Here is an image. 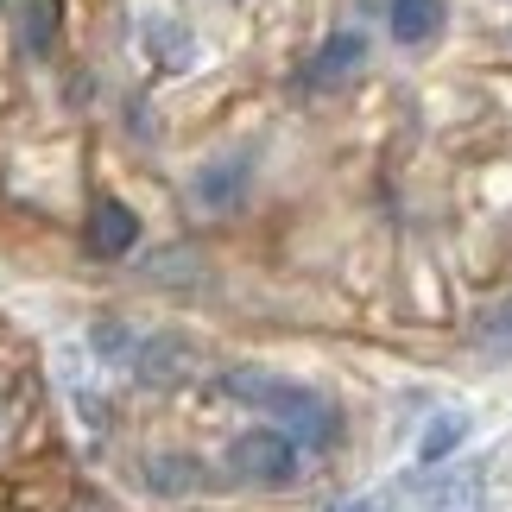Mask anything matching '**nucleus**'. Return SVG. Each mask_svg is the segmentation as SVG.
<instances>
[{
	"label": "nucleus",
	"mask_w": 512,
	"mask_h": 512,
	"mask_svg": "<svg viewBox=\"0 0 512 512\" xmlns=\"http://www.w3.org/2000/svg\"><path fill=\"white\" fill-rule=\"evenodd\" d=\"M222 392L228 399H241L253 411H266L272 430H285L298 449H329L342 437V411L323 399V392H310L298 380H279V373H266V367H234L222 373Z\"/></svg>",
	"instance_id": "nucleus-1"
},
{
	"label": "nucleus",
	"mask_w": 512,
	"mask_h": 512,
	"mask_svg": "<svg viewBox=\"0 0 512 512\" xmlns=\"http://www.w3.org/2000/svg\"><path fill=\"white\" fill-rule=\"evenodd\" d=\"M228 468H234V481H247V487H291L298 481V468H304V449L285 437V430H247V437H234L228 443Z\"/></svg>",
	"instance_id": "nucleus-2"
},
{
	"label": "nucleus",
	"mask_w": 512,
	"mask_h": 512,
	"mask_svg": "<svg viewBox=\"0 0 512 512\" xmlns=\"http://www.w3.org/2000/svg\"><path fill=\"white\" fill-rule=\"evenodd\" d=\"M121 367H127L140 386L171 392V386H190V380H196V348H190L184 336H140Z\"/></svg>",
	"instance_id": "nucleus-3"
},
{
	"label": "nucleus",
	"mask_w": 512,
	"mask_h": 512,
	"mask_svg": "<svg viewBox=\"0 0 512 512\" xmlns=\"http://www.w3.org/2000/svg\"><path fill=\"white\" fill-rule=\"evenodd\" d=\"M475 500H481V475L475 468H456V475L411 481L392 512H475Z\"/></svg>",
	"instance_id": "nucleus-4"
},
{
	"label": "nucleus",
	"mask_w": 512,
	"mask_h": 512,
	"mask_svg": "<svg viewBox=\"0 0 512 512\" xmlns=\"http://www.w3.org/2000/svg\"><path fill=\"white\" fill-rule=\"evenodd\" d=\"M89 253L95 260H121V253H133V241H140V215H133L127 203H114V196H102V203L89 209Z\"/></svg>",
	"instance_id": "nucleus-5"
},
{
	"label": "nucleus",
	"mask_w": 512,
	"mask_h": 512,
	"mask_svg": "<svg viewBox=\"0 0 512 512\" xmlns=\"http://www.w3.org/2000/svg\"><path fill=\"white\" fill-rule=\"evenodd\" d=\"M146 487L152 494H196L203 487V462L196 456H146Z\"/></svg>",
	"instance_id": "nucleus-6"
},
{
	"label": "nucleus",
	"mask_w": 512,
	"mask_h": 512,
	"mask_svg": "<svg viewBox=\"0 0 512 512\" xmlns=\"http://www.w3.org/2000/svg\"><path fill=\"white\" fill-rule=\"evenodd\" d=\"M361 32H342V38H329V45L317 51V57H310V70H304V83L310 89H323V83H336V76H348L354 64H361Z\"/></svg>",
	"instance_id": "nucleus-7"
},
{
	"label": "nucleus",
	"mask_w": 512,
	"mask_h": 512,
	"mask_svg": "<svg viewBox=\"0 0 512 512\" xmlns=\"http://www.w3.org/2000/svg\"><path fill=\"white\" fill-rule=\"evenodd\" d=\"M386 13H392V38H399V45H424L443 19L437 0H386Z\"/></svg>",
	"instance_id": "nucleus-8"
},
{
	"label": "nucleus",
	"mask_w": 512,
	"mask_h": 512,
	"mask_svg": "<svg viewBox=\"0 0 512 512\" xmlns=\"http://www.w3.org/2000/svg\"><path fill=\"white\" fill-rule=\"evenodd\" d=\"M462 430H468V424L456 418V411H443V418H430V424H424V443H418V456H424V462H443L449 449L462 443Z\"/></svg>",
	"instance_id": "nucleus-9"
},
{
	"label": "nucleus",
	"mask_w": 512,
	"mask_h": 512,
	"mask_svg": "<svg viewBox=\"0 0 512 512\" xmlns=\"http://www.w3.org/2000/svg\"><path fill=\"white\" fill-rule=\"evenodd\" d=\"M51 32H57V0H32L26 7V51H51Z\"/></svg>",
	"instance_id": "nucleus-10"
},
{
	"label": "nucleus",
	"mask_w": 512,
	"mask_h": 512,
	"mask_svg": "<svg viewBox=\"0 0 512 512\" xmlns=\"http://www.w3.org/2000/svg\"><path fill=\"white\" fill-rule=\"evenodd\" d=\"M146 38H152V51H159L171 70H177V64H190V38H177V26H171V19H152V26H146Z\"/></svg>",
	"instance_id": "nucleus-11"
},
{
	"label": "nucleus",
	"mask_w": 512,
	"mask_h": 512,
	"mask_svg": "<svg viewBox=\"0 0 512 512\" xmlns=\"http://www.w3.org/2000/svg\"><path fill=\"white\" fill-rule=\"evenodd\" d=\"M13 424H19V392H13V380H0V449L13 443Z\"/></svg>",
	"instance_id": "nucleus-12"
},
{
	"label": "nucleus",
	"mask_w": 512,
	"mask_h": 512,
	"mask_svg": "<svg viewBox=\"0 0 512 512\" xmlns=\"http://www.w3.org/2000/svg\"><path fill=\"white\" fill-rule=\"evenodd\" d=\"M481 342H512V310H487V317H481Z\"/></svg>",
	"instance_id": "nucleus-13"
},
{
	"label": "nucleus",
	"mask_w": 512,
	"mask_h": 512,
	"mask_svg": "<svg viewBox=\"0 0 512 512\" xmlns=\"http://www.w3.org/2000/svg\"><path fill=\"white\" fill-rule=\"evenodd\" d=\"M64 512H108V506H102V500H95V494H76V500H70Z\"/></svg>",
	"instance_id": "nucleus-14"
},
{
	"label": "nucleus",
	"mask_w": 512,
	"mask_h": 512,
	"mask_svg": "<svg viewBox=\"0 0 512 512\" xmlns=\"http://www.w3.org/2000/svg\"><path fill=\"white\" fill-rule=\"evenodd\" d=\"M336 512H386V506H336Z\"/></svg>",
	"instance_id": "nucleus-15"
}]
</instances>
